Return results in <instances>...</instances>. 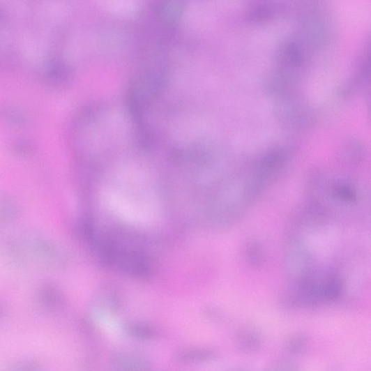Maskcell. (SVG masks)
I'll use <instances>...</instances> for the list:
<instances>
[{"mask_svg":"<svg viewBox=\"0 0 371 371\" xmlns=\"http://www.w3.org/2000/svg\"><path fill=\"white\" fill-rule=\"evenodd\" d=\"M12 371H41V367L35 362H24L17 365Z\"/></svg>","mask_w":371,"mask_h":371,"instance_id":"30bf717a","label":"cell"},{"mask_svg":"<svg viewBox=\"0 0 371 371\" xmlns=\"http://www.w3.org/2000/svg\"><path fill=\"white\" fill-rule=\"evenodd\" d=\"M20 209L16 202L8 195H0V222L9 224L20 217Z\"/></svg>","mask_w":371,"mask_h":371,"instance_id":"ba28073f","label":"cell"},{"mask_svg":"<svg viewBox=\"0 0 371 371\" xmlns=\"http://www.w3.org/2000/svg\"><path fill=\"white\" fill-rule=\"evenodd\" d=\"M207 317L215 322H221L225 320V315L216 310H210L206 312Z\"/></svg>","mask_w":371,"mask_h":371,"instance_id":"8fae6325","label":"cell"},{"mask_svg":"<svg viewBox=\"0 0 371 371\" xmlns=\"http://www.w3.org/2000/svg\"><path fill=\"white\" fill-rule=\"evenodd\" d=\"M218 357L216 350L206 347H193L181 349L177 359L184 364H197L211 362Z\"/></svg>","mask_w":371,"mask_h":371,"instance_id":"3957f363","label":"cell"},{"mask_svg":"<svg viewBox=\"0 0 371 371\" xmlns=\"http://www.w3.org/2000/svg\"><path fill=\"white\" fill-rule=\"evenodd\" d=\"M33 252L46 266H52L59 264V251L53 243L43 236L34 234L29 238Z\"/></svg>","mask_w":371,"mask_h":371,"instance_id":"6da1fadb","label":"cell"},{"mask_svg":"<svg viewBox=\"0 0 371 371\" xmlns=\"http://www.w3.org/2000/svg\"><path fill=\"white\" fill-rule=\"evenodd\" d=\"M266 371H300V370L292 363L282 362L271 366Z\"/></svg>","mask_w":371,"mask_h":371,"instance_id":"9c48e42d","label":"cell"},{"mask_svg":"<svg viewBox=\"0 0 371 371\" xmlns=\"http://www.w3.org/2000/svg\"><path fill=\"white\" fill-rule=\"evenodd\" d=\"M309 346V340L303 333H294L288 337L284 344V349L289 356H299L305 354Z\"/></svg>","mask_w":371,"mask_h":371,"instance_id":"8992f818","label":"cell"},{"mask_svg":"<svg viewBox=\"0 0 371 371\" xmlns=\"http://www.w3.org/2000/svg\"><path fill=\"white\" fill-rule=\"evenodd\" d=\"M6 312V306L5 304L0 301V320H1L5 315Z\"/></svg>","mask_w":371,"mask_h":371,"instance_id":"7c38bea8","label":"cell"},{"mask_svg":"<svg viewBox=\"0 0 371 371\" xmlns=\"http://www.w3.org/2000/svg\"><path fill=\"white\" fill-rule=\"evenodd\" d=\"M235 342L240 349L248 354H257L263 347L261 336L250 328L238 330L235 335Z\"/></svg>","mask_w":371,"mask_h":371,"instance_id":"277c9868","label":"cell"},{"mask_svg":"<svg viewBox=\"0 0 371 371\" xmlns=\"http://www.w3.org/2000/svg\"><path fill=\"white\" fill-rule=\"evenodd\" d=\"M114 362L120 371H147L150 367L146 360L137 356H118Z\"/></svg>","mask_w":371,"mask_h":371,"instance_id":"52a82bcc","label":"cell"},{"mask_svg":"<svg viewBox=\"0 0 371 371\" xmlns=\"http://www.w3.org/2000/svg\"><path fill=\"white\" fill-rule=\"evenodd\" d=\"M37 301L43 309L52 312L61 310L65 305L63 294L51 284H45L39 289Z\"/></svg>","mask_w":371,"mask_h":371,"instance_id":"7a4b0ae2","label":"cell"},{"mask_svg":"<svg viewBox=\"0 0 371 371\" xmlns=\"http://www.w3.org/2000/svg\"><path fill=\"white\" fill-rule=\"evenodd\" d=\"M124 331L128 336L144 341L154 340L159 336V333L156 328L142 323L127 324Z\"/></svg>","mask_w":371,"mask_h":371,"instance_id":"5b68a950","label":"cell"}]
</instances>
